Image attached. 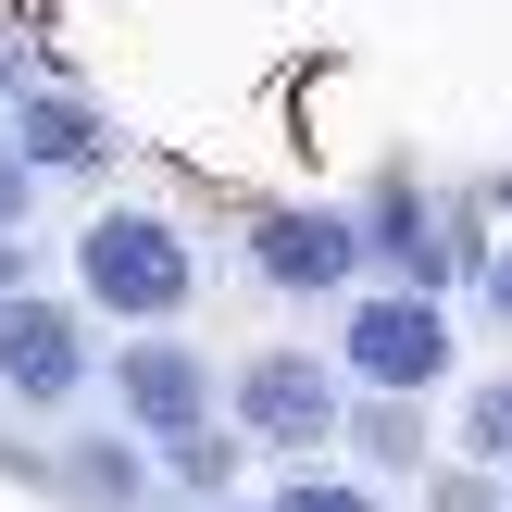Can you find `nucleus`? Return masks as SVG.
<instances>
[{"label":"nucleus","instance_id":"nucleus-1","mask_svg":"<svg viewBox=\"0 0 512 512\" xmlns=\"http://www.w3.org/2000/svg\"><path fill=\"white\" fill-rule=\"evenodd\" d=\"M75 288H88L125 338H163V325L188 313L200 263H188V238H175L163 213H125L113 200V213H88V238H75Z\"/></svg>","mask_w":512,"mask_h":512},{"label":"nucleus","instance_id":"nucleus-2","mask_svg":"<svg viewBox=\"0 0 512 512\" xmlns=\"http://www.w3.org/2000/svg\"><path fill=\"white\" fill-rule=\"evenodd\" d=\"M450 375V313L438 288H363L338 313V388H375V400H425Z\"/></svg>","mask_w":512,"mask_h":512},{"label":"nucleus","instance_id":"nucleus-3","mask_svg":"<svg viewBox=\"0 0 512 512\" xmlns=\"http://www.w3.org/2000/svg\"><path fill=\"white\" fill-rule=\"evenodd\" d=\"M375 250H363V213H338V200H275L263 225H250V275L263 288H288V300H325L338 275H363Z\"/></svg>","mask_w":512,"mask_h":512},{"label":"nucleus","instance_id":"nucleus-4","mask_svg":"<svg viewBox=\"0 0 512 512\" xmlns=\"http://www.w3.org/2000/svg\"><path fill=\"white\" fill-rule=\"evenodd\" d=\"M338 363H313V350H263V363H238V438L263 450H325L338 438Z\"/></svg>","mask_w":512,"mask_h":512},{"label":"nucleus","instance_id":"nucleus-5","mask_svg":"<svg viewBox=\"0 0 512 512\" xmlns=\"http://www.w3.org/2000/svg\"><path fill=\"white\" fill-rule=\"evenodd\" d=\"M113 400H125V438H138V450H175V438H200V425H213V363H200V350H175V338H125Z\"/></svg>","mask_w":512,"mask_h":512},{"label":"nucleus","instance_id":"nucleus-6","mask_svg":"<svg viewBox=\"0 0 512 512\" xmlns=\"http://www.w3.org/2000/svg\"><path fill=\"white\" fill-rule=\"evenodd\" d=\"M0 388L25 413H63L88 388V313L75 300H0Z\"/></svg>","mask_w":512,"mask_h":512},{"label":"nucleus","instance_id":"nucleus-7","mask_svg":"<svg viewBox=\"0 0 512 512\" xmlns=\"http://www.w3.org/2000/svg\"><path fill=\"white\" fill-rule=\"evenodd\" d=\"M100 150H113V138H100L88 100H63V88H25L13 100V163L25 175H100Z\"/></svg>","mask_w":512,"mask_h":512},{"label":"nucleus","instance_id":"nucleus-8","mask_svg":"<svg viewBox=\"0 0 512 512\" xmlns=\"http://www.w3.org/2000/svg\"><path fill=\"white\" fill-rule=\"evenodd\" d=\"M463 450L475 463H512V375H488V388L463 400Z\"/></svg>","mask_w":512,"mask_h":512},{"label":"nucleus","instance_id":"nucleus-9","mask_svg":"<svg viewBox=\"0 0 512 512\" xmlns=\"http://www.w3.org/2000/svg\"><path fill=\"white\" fill-rule=\"evenodd\" d=\"M163 463H175V488H200V500H213V488H225V463H238V450H225V425H200V438H175Z\"/></svg>","mask_w":512,"mask_h":512},{"label":"nucleus","instance_id":"nucleus-10","mask_svg":"<svg viewBox=\"0 0 512 512\" xmlns=\"http://www.w3.org/2000/svg\"><path fill=\"white\" fill-rule=\"evenodd\" d=\"M138 463H150L138 438H100V450H75V475H88L100 500H138Z\"/></svg>","mask_w":512,"mask_h":512},{"label":"nucleus","instance_id":"nucleus-11","mask_svg":"<svg viewBox=\"0 0 512 512\" xmlns=\"http://www.w3.org/2000/svg\"><path fill=\"white\" fill-rule=\"evenodd\" d=\"M263 512H375V500L350 488V475H288V488H275Z\"/></svg>","mask_w":512,"mask_h":512},{"label":"nucleus","instance_id":"nucleus-12","mask_svg":"<svg viewBox=\"0 0 512 512\" xmlns=\"http://www.w3.org/2000/svg\"><path fill=\"white\" fill-rule=\"evenodd\" d=\"M25 200H38V175H25L13 150H0V238H13V225H25Z\"/></svg>","mask_w":512,"mask_h":512},{"label":"nucleus","instance_id":"nucleus-13","mask_svg":"<svg viewBox=\"0 0 512 512\" xmlns=\"http://www.w3.org/2000/svg\"><path fill=\"white\" fill-rule=\"evenodd\" d=\"M488 313L512 325V250H500V263H488Z\"/></svg>","mask_w":512,"mask_h":512},{"label":"nucleus","instance_id":"nucleus-14","mask_svg":"<svg viewBox=\"0 0 512 512\" xmlns=\"http://www.w3.org/2000/svg\"><path fill=\"white\" fill-rule=\"evenodd\" d=\"M0 300H25V250L13 238H0Z\"/></svg>","mask_w":512,"mask_h":512}]
</instances>
